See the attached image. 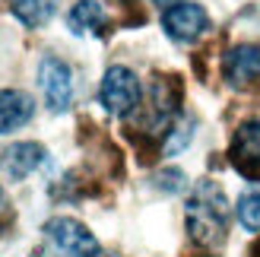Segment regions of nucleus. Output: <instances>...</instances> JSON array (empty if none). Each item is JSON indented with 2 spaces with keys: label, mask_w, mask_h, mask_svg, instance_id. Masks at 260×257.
<instances>
[{
  "label": "nucleus",
  "mask_w": 260,
  "mask_h": 257,
  "mask_svg": "<svg viewBox=\"0 0 260 257\" xmlns=\"http://www.w3.org/2000/svg\"><path fill=\"white\" fill-rule=\"evenodd\" d=\"M187 232L200 248L216 251L229 232V203L213 181H200L187 200Z\"/></svg>",
  "instance_id": "f257e3e1"
},
{
  "label": "nucleus",
  "mask_w": 260,
  "mask_h": 257,
  "mask_svg": "<svg viewBox=\"0 0 260 257\" xmlns=\"http://www.w3.org/2000/svg\"><path fill=\"white\" fill-rule=\"evenodd\" d=\"M99 102L105 105L108 114H130L137 105H140V80L134 70L121 67V63H114V67L105 70V80H102V89H99Z\"/></svg>",
  "instance_id": "f03ea898"
},
{
  "label": "nucleus",
  "mask_w": 260,
  "mask_h": 257,
  "mask_svg": "<svg viewBox=\"0 0 260 257\" xmlns=\"http://www.w3.org/2000/svg\"><path fill=\"white\" fill-rule=\"evenodd\" d=\"M45 235L54 245L60 257H95L99 254V241L83 222L70 219V216H54L45 222Z\"/></svg>",
  "instance_id": "7ed1b4c3"
},
{
  "label": "nucleus",
  "mask_w": 260,
  "mask_h": 257,
  "mask_svg": "<svg viewBox=\"0 0 260 257\" xmlns=\"http://www.w3.org/2000/svg\"><path fill=\"white\" fill-rule=\"evenodd\" d=\"M229 159L235 172L244 175L248 181H260V118L244 121L229 146Z\"/></svg>",
  "instance_id": "20e7f679"
},
{
  "label": "nucleus",
  "mask_w": 260,
  "mask_h": 257,
  "mask_svg": "<svg viewBox=\"0 0 260 257\" xmlns=\"http://www.w3.org/2000/svg\"><path fill=\"white\" fill-rule=\"evenodd\" d=\"M38 83L51 111H67L73 102V73L60 57H45L38 67Z\"/></svg>",
  "instance_id": "39448f33"
},
{
  "label": "nucleus",
  "mask_w": 260,
  "mask_h": 257,
  "mask_svg": "<svg viewBox=\"0 0 260 257\" xmlns=\"http://www.w3.org/2000/svg\"><path fill=\"white\" fill-rule=\"evenodd\" d=\"M162 25H165V32L172 35L175 42H193V38H200L206 32L210 16H206V10L200 4L178 0V4H172L162 13Z\"/></svg>",
  "instance_id": "423d86ee"
},
{
  "label": "nucleus",
  "mask_w": 260,
  "mask_h": 257,
  "mask_svg": "<svg viewBox=\"0 0 260 257\" xmlns=\"http://www.w3.org/2000/svg\"><path fill=\"white\" fill-rule=\"evenodd\" d=\"M181 105V83L178 76H155L152 89H149V124H152V134H165L168 124L175 121Z\"/></svg>",
  "instance_id": "0eeeda50"
},
{
  "label": "nucleus",
  "mask_w": 260,
  "mask_h": 257,
  "mask_svg": "<svg viewBox=\"0 0 260 257\" xmlns=\"http://www.w3.org/2000/svg\"><path fill=\"white\" fill-rule=\"evenodd\" d=\"M222 73L232 86H251L260 80V45H238L222 60Z\"/></svg>",
  "instance_id": "6e6552de"
},
{
  "label": "nucleus",
  "mask_w": 260,
  "mask_h": 257,
  "mask_svg": "<svg viewBox=\"0 0 260 257\" xmlns=\"http://www.w3.org/2000/svg\"><path fill=\"white\" fill-rule=\"evenodd\" d=\"M35 114V102L19 89H0V134H10L16 127L29 124Z\"/></svg>",
  "instance_id": "1a4fd4ad"
},
{
  "label": "nucleus",
  "mask_w": 260,
  "mask_h": 257,
  "mask_svg": "<svg viewBox=\"0 0 260 257\" xmlns=\"http://www.w3.org/2000/svg\"><path fill=\"white\" fill-rule=\"evenodd\" d=\"M45 162V146H38V143H16V146H10L7 149V159H4V169L10 178H25V175H32L38 165Z\"/></svg>",
  "instance_id": "9d476101"
},
{
  "label": "nucleus",
  "mask_w": 260,
  "mask_h": 257,
  "mask_svg": "<svg viewBox=\"0 0 260 257\" xmlns=\"http://www.w3.org/2000/svg\"><path fill=\"white\" fill-rule=\"evenodd\" d=\"M67 22H70V29H73L76 35L102 32V29L108 25V13H105V7H102L99 0H80V4L70 10Z\"/></svg>",
  "instance_id": "9b49d317"
},
{
  "label": "nucleus",
  "mask_w": 260,
  "mask_h": 257,
  "mask_svg": "<svg viewBox=\"0 0 260 257\" xmlns=\"http://www.w3.org/2000/svg\"><path fill=\"white\" fill-rule=\"evenodd\" d=\"M10 10L25 29H38L54 16L57 0H10Z\"/></svg>",
  "instance_id": "f8f14e48"
},
{
  "label": "nucleus",
  "mask_w": 260,
  "mask_h": 257,
  "mask_svg": "<svg viewBox=\"0 0 260 257\" xmlns=\"http://www.w3.org/2000/svg\"><path fill=\"white\" fill-rule=\"evenodd\" d=\"M238 219L248 232H260V194H244L238 200Z\"/></svg>",
  "instance_id": "ddd939ff"
}]
</instances>
